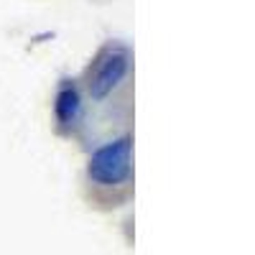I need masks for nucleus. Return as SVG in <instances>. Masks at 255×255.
Masks as SVG:
<instances>
[{
    "instance_id": "obj_1",
    "label": "nucleus",
    "mask_w": 255,
    "mask_h": 255,
    "mask_svg": "<svg viewBox=\"0 0 255 255\" xmlns=\"http://www.w3.org/2000/svg\"><path fill=\"white\" fill-rule=\"evenodd\" d=\"M87 184L100 199H125L133 186V135L120 133L102 140L87 158Z\"/></svg>"
},
{
    "instance_id": "obj_2",
    "label": "nucleus",
    "mask_w": 255,
    "mask_h": 255,
    "mask_svg": "<svg viewBox=\"0 0 255 255\" xmlns=\"http://www.w3.org/2000/svg\"><path fill=\"white\" fill-rule=\"evenodd\" d=\"M133 77V51L120 41H108L90 61L82 79V97L84 105L95 110L110 108L128 92V84Z\"/></svg>"
},
{
    "instance_id": "obj_3",
    "label": "nucleus",
    "mask_w": 255,
    "mask_h": 255,
    "mask_svg": "<svg viewBox=\"0 0 255 255\" xmlns=\"http://www.w3.org/2000/svg\"><path fill=\"white\" fill-rule=\"evenodd\" d=\"M84 118V97L74 79H61L54 95V120L61 133H72Z\"/></svg>"
}]
</instances>
